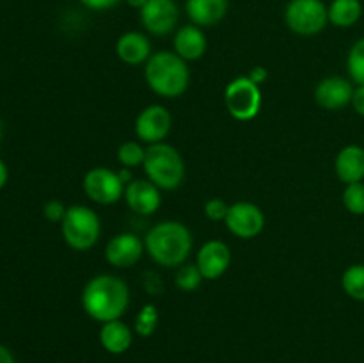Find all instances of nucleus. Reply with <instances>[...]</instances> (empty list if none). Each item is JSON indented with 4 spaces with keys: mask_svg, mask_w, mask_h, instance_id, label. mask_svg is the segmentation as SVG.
<instances>
[{
    "mask_svg": "<svg viewBox=\"0 0 364 363\" xmlns=\"http://www.w3.org/2000/svg\"><path fill=\"white\" fill-rule=\"evenodd\" d=\"M141 23L149 34L167 36L176 28L180 20V7L176 0H148L139 11Z\"/></svg>",
    "mask_w": 364,
    "mask_h": 363,
    "instance_id": "nucleus-9",
    "label": "nucleus"
},
{
    "mask_svg": "<svg viewBox=\"0 0 364 363\" xmlns=\"http://www.w3.org/2000/svg\"><path fill=\"white\" fill-rule=\"evenodd\" d=\"M347 68L350 80L355 85H364V38L352 45L347 57Z\"/></svg>",
    "mask_w": 364,
    "mask_h": 363,
    "instance_id": "nucleus-23",
    "label": "nucleus"
},
{
    "mask_svg": "<svg viewBox=\"0 0 364 363\" xmlns=\"http://www.w3.org/2000/svg\"><path fill=\"white\" fill-rule=\"evenodd\" d=\"M134 342V333L123 320H110L103 322L100 330V344L110 354H123L130 349Z\"/></svg>",
    "mask_w": 364,
    "mask_h": 363,
    "instance_id": "nucleus-20",
    "label": "nucleus"
},
{
    "mask_svg": "<svg viewBox=\"0 0 364 363\" xmlns=\"http://www.w3.org/2000/svg\"><path fill=\"white\" fill-rule=\"evenodd\" d=\"M124 2H127L128 6L132 7V9H137V11H141L142 7L146 6V2H148V0H124Z\"/></svg>",
    "mask_w": 364,
    "mask_h": 363,
    "instance_id": "nucleus-35",
    "label": "nucleus"
},
{
    "mask_svg": "<svg viewBox=\"0 0 364 363\" xmlns=\"http://www.w3.org/2000/svg\"><path fill=\"white\" fill-rule=\"evenodd\" d=\"M231 263L230 246L223 241H208L198 253V269L205 280H217L228 270Z\"/></svg>",
    "mask_w": 364,
    "mask_h": 363,
    "instance_id": "nucleus-13",
    "label": "nucleus"
},
{
    "mask_svg": "<svg viewBox=\"0 0 364 363\" xmlns=\"http://www.w3.org/2000/svg\"><path fill=\"white\" fill-rule=\"evenodd\" d=\"M82 185H84V192L87 194V198L100 205H112V203L119 201L127 189V185L119 178V173L109 169V167H95V169L87 171Z\"/></svg>",
    "mask_w": 364,
    "mask_h": 363,
    "instance_id": "nucleus-8",
    "label": "nucleus"
},
{
    "mask_svg": "<svg viewBox=\"0 0 364 363\" xmlns=\"http://www.w3.org/2000/svg\"><path fill=\"white\" fill-rule=\"evenodd\" d=\"M354 85L343 77H327L318 82L315 89V100L322 109L340 110L352 102Z\"/></svg>",
    "mask_w": 364,
    "mask_h": 363,
    "instance_id": "nucleus-14",
    "label": "nucleus"
},
{
    "mask_svg": "<svg viewBox=\"0 0 364 363\" xmlns=\"http://www.w3.org/2000/svg\"><path fill=\"white\" fill-rule=\"evenodd\" d=\"M228 210H230V205H226V201H223L219 198H213L210 201H206L205 216L210 221H224L228 216Z\"/></svg>",
    "mask_w": 364,
    "mask_h": 363,
    "instance_id": "nucleus-29",
    "label": "nucleus"
},
{
    "mask_svg": "<svg viewBox=\"0 0 364 363\" xmlns=\"http://www.w3.org/2000/svg\"><path fill=\"white\" fill-rule=\"evenodd\" d=\"M78 2L91 11H107L116 7L117 4L123 2V0H78Z\"/></svg>",
    "mask_w": 364,
    "mask_h": 363,
    "instance_id": "nucleus-30",
    "label": "nucleus"
},
{
    "mask_svg": "<svg viewBox=\"0 0 364 363\" xmlns=\"http://www.w3.org/2000/svg\"><path fill=\"white\" fill-rule=\"evenodd\" d=\"M327 13H329V23H333L334 27H354L363 16V4L361 0H333L327 6Z\"/></svg>",
    "mask_w": 364,
    "mask_h": 363,
    "instance_id": "nucleus-21",
    "label": "nucleus"
},
{
    "mask_svg": "<svg viewBox=\"0 0 364 363\" xmlns=\"http://www.w3.org/2000/svg\"><path fill=\"white\" fill-rule=\"evenodd\" d=\"M144 248L162 267H180L192 251V233L180 221H162L148 231Z\"/></svg>",
    "mask_w": 364,
    "mask_h": 363,
    "instance_id": "nucleus-2",
    "label": "nucleus"
},
{
    "mask_svg": "<svg viewBox=\"0 0 364 363\" xmlns=\"http://www.w3.org/2000/svg\"><path fill=\"white\" fill-rule=\"evenodd\" d=\"M206 46H208L206 36L198 25H185L178 28L174 36V53H178L183 60L201 59L206 52Z\"/></svg>",
    "mask_w": 364,
    "mask_h": 363,
    "instance_id": "nucleus-19",
    "label": "nucleus"
},
{
    "mask_svg": "<svg viewBox=\"0 0 364 363\" xmlns=\"http://www.w3.org/2000/svg\"><path fill=\"white\" fill-rule=\"evenodd\" d=\"M144 249V242L137 235L119 233L107 244L105 258L116 269H130L141 260Z\"/></svg>",
    "mask_w": 364,
    "mask_h": 363,
    "instance_id": "nucleus-12",
    "label": "nucleus"
},
{
    "mask_svg": "<svg viewBox=\"0 0 364 363\" xmlns=\"http://www.w3.org/2000/svg\"><path fill=\"white\" fill-rule=\"evenodd\" d=\"M267 77H269V73H267L265 68H262V66L252 68L251 73H249V78H251V80L255 82V84H258V85L263 84V82L267 80Z\"/></svg>",
    "mask_w": 364,
    "mask_h": 363,
    "instance_id": "nucleus-32",
    "label": "nucleus"
},
{
    "mask_svg": "<svg viewBox=\"0 0 364 363\" xmlns=\"http://www.w3.org/2000/svg\"><path fill=\"white\" fill-rule=\"evenodd\" d=\"M159 326V310L155 305H144L135 317V331L142 338L151 337Z\"/></svg>",
    "mask_w": 364,
    "mask_h": 363,
    "instance_id": "nucleus-25",
    "label": "nucleus"
},
{
    "mask_svg": "<svg viewBox=\"0 0 364 363\" xmlns=\"http://www.w3.org/2000/svg\"><path fill=\"white\" fill-rule=\"evenodd\" d=\"M203 280H205V278H203V274L199 273L198 265H194V263L181 265L180 269H178L176 276H174L176 287L180 288V290H185V292L196 290V288L201 285Z\"/></svg>",
    "mask_w": 364,
    "mask_h": 363,
    "instance_id": "nucleus-27",
    "label": "nucleus"
},
{
    "mask_svg": "<svg viewBox=\"0 0 364 363\" xmlns=\"http://www.w3.org/2000/svg\"><path fill=\"white\" fill-rule=\"evenodd\" d=\"M66 210L68 209L63 205V201H59V199H50L43 206V216L50 223H63L64 216H66Z\"/></svg>",
    "mask_w": 364,
    "mask_h": 363,
    "instance_id": "nucleus-28",
    "label": "nucleus"
},
{
    "mask_svg": "<svg viewBox=\"0 0 364 363\" xmlns=\"http://www.w3.org/2000/svg\"><path fill=\"white\" fill-rule=\"evenodd\" d=\"M284 23L299 36H316L329 23L323 0H290L284 7Z\"/></svg>",
    "mask_w": 364,
    "mask_h": 363,
    "instance_id": "nucleus-6",
    "label": "nucleus"
},
{
    "mask_svg": "<svg viewBox=\"0 0 364 363\" xmlns=\"http://www.w3.org/2000/svg\"><path fill=\"white\" fill-rule=\"evenodd\" d=\"M226 228L238 238H255L265 226V216L262 209L255 203L240 201L230 205L228 216L224 219Z\"/></svg>",
    "mask_w": 364,
    "mask_h": 363,
    "instance_id": "nucleus-10",
    "label": "nucleus"
},
{
    "mask_svg": "<svg viewBox=\"0 0 364 363\" xmlns=\"http://www.w3.org/2000/svg\"><path fill=\"white\" fill-rule=\"evenodd\" d=\"M7 180H9V171H7L6 162H4V160L0 159V189L6 187Z\"/></svg>",
    "mask_w": 364,
    "mask_h": 363,
    "instance_id": "nucleus-34",
    "label": "nucleus"
},
{
    "mask_svg": "<svg viewBox=\"0 0 364 363\" xmlns=\"http://www.w3.org/2000/svg\"><path fill=\"white\" fill-rule=\"evenodd\" d=\"M130 305V290L121 278L100 274L87 281L82 292V306L91 319L110 322L121 319Z\"/></svg>",
    "mask_w": 364,
    "mask_h": 363,
    "instance_id": "nucleus-1",
    "label": "nucleus"
},
{
    "mask_svg": "<svg viewBox=\"0 0 364 363\" xmlns=\"http://www.w3.org/2000/svg\"><path fill=\"white\" fill-rule=\"evenodd\" d=\"M144 171L148 180L159 189L173 191L183 184L185 162L180 152L166 142H156L146 149Z\"/></svg>",
    "mask_w": 364,
    "mask_h": 363,
    "instance_id": "nucleus-4",
    "label": "nucleus"
},
{
    "mask_svg": "<svg viewBox=\"0 0 364 363\" xmlns=\"http://www.w3.org/2000/svg\"><path fill=\"white\" fill-rule=\"evenodd\" d=\"M0 363H16L13 352L6 347V345L0 344Z\"/></svg>",
    "mask_w": 364,
    "mask_h": 363,
    "instance_id": "nucleus-33",
    "label": "nucleus"
},
{
    "mask_svg": "<svg viewBox=\"0 0 364 363\" xmlns=\"http://www.w3.org/2000/svg\"><path fill=\"white\" fill-rule=\"evenodd\" d=\"M341 287L348 298L364 302V263H354L345 270L341 276Z\"/></svg>",
    "mask_w": 364,
    "mask_h": 363,
    "instance_id": "nucleus-22",
    "label": "nucleus"
},
{
    "mask_svg": "<svg viewBox=\"0 0 364 363\" xmlns=\"http://www.w3.org/2000/svg\"><path fill=\"white\" fill-rule=\"evenodd\" d=\"M226 109L235 120L251 121L255 120L262 109V91L249 77H238L228 84L224 91Z\"/></svg>",
    "mask_w": 364,
    "mask_h": 363,
    "instance_id": "nucleus-7",
    "label": "nucleus"
},
{
    "mask_svg": "<svg viewBox=\"0 0 364 363\" xmlns=\"http://www.w3.org/2000/svg\"><path fill=\"white\" fill-rule=\"evenodd\" d=\"M350 105L354 107L355 114H359V116L364 117V85H355Z\"/></svg>",
    "mask_w": 364,
    "mask_h": 363,
    "instance_id": "nucleus-31",
    "label": "nucleus"
},
{
    "mask_svg": "<svg viewBox=\"0 0 364 363\" xmlns=\"http://www.w3.org/2000/svg\"><path fill=\"white\" fill-rule=\"evenodd\" d=\"M2 134H4V127H2V121H0V139H2Z\"/></svg>",
    "mask_w": 364,
    "mask_h": 363,
    "instance_id": "nucleus-36",
    "label": "nucleus"
},
{
    "mask_svg": "<svg viewBox=\"0 0 364 363\" xmlns=\"http://www.w3.org/2000/svg\"><path fill=\"white\" fill-rule=\"evenodd\" d=\"M124 199L130 210L139 216H151L160 209V189L149 180H132L124 189Z\"/></svg>",
    "mask_w": 364,
    "mask_h": 363,
    "instance_id": "nucleus-15",
    "label": "nucleus"
},
{
    "mask_svg": "<svg viewBox=\"0 0 364 363\" xmlns=\"http://www.w3.org/2000/svg\"><path fill=\"white\" fill-rule=\"evenodd\" d=\"M334 169L345 185L364 180V146L348 144L336 155Z\"/></svg>",
    "mask_w": 364,
    "mask_h": 363,
    "instance_id": "nucleus-18",
    "label": "nucleus"
},
{
    "mask_svg": "<svg viewBox=\"0 0 364 363\" xmlns=\"http://www.w3.org/2000/svg\"><path fill=\"white\" fill-rule=\"evenodd\" d=\"M230 9V0H185V13L192 25L213 27L220 23Z\"/></svg>",
    "mask_w": 364,
    "mask_h": 363,
    "instance_id": "nucleus-16",
    "label": "nucleus"
},
{
    "mask_svg": "<svg viewBox=\"0 0 364 363\" xmlns=\"http://www.w3.org/2000/svg\"><path fill=\"white\" fill-rule=\"evenodd\" d=\"M144 77L149 89L164 98H178L191 84L187 60L174 52H159L146 63Z\"/></svg>",
    "mask_w": 364,
    "mask_h": 363,
    "instance_id": "nucleus-3",
    "label": "nucleus"
},
{
    "mask_svg": "<svg viewBox=\"0 0 364 363\" xmlns=\"http://www.w3.org/2000/svg\"><path fill=\"white\" fill-rule=\"evenodd\" d=\"M64 242L75 251H87L98 242L102 233L98 214L84 205H73L66 210L60 223Z\"/></svg>",
    "mask_w": 364,
    "mask_h": 363,
    "instance_id": "nucleus-5",
    "label": "nucleus"
},
{
    "mask_svg": "<svg viewBox=\"0 0 364 363\" xmlns=\"http://www.w3.org/2000/svg\"><path fill=\"white\" fill-rule=\"evenodd\" d=\"M173 117L164 105H149L135 120V135L146 144H156L162 142L171 132Z\"/></svg>",
    "mask_w": 364,
    "mask_h": 363,
    "instance_id": "nucleus-11",
    "label": "nucleus"
},
{
    "mask_svg": "<svg viewBox=\"0 0 364 363\" xmlns=\"http://www.w3.org/2000/svg\"><path fill=\"white\" fill-rule=\"evenodd\" d=\"M116 52L124 64L139 66L142 63H148V59L151 57V43L142 32H124L117 39Z\"/></svg>",
    "mask_w": 364,
    "mask_h": 363,
    "instance_id": "nucleus-17",
    "label": "nucleus"
},
{
    "mask_svg": "<svg viewBox=\"0 0 364 363\" xmlns=\"http://www.w3.org/2000/svg\"><path fill=\"white\" fill-rule=\"evenodd\" d=\"M146 159V149L142 148L141 142L137 141H127L119 146L117 149V160L123 167H137L144 164Z\"/></svg>",
    "mask_w": 364,
    "mask_h": 363,
    "instance_id": "nucleus-24",
    "label": "nucleus"
},
{
    "mask_svg": "<svg viewBox=\"0 0 364 363\" xmlns=\"http://www.w3.org/2000/svg\"><path fill=\"white\" fill-rule=\"evenodd\" d=\"M343 205L354 216H364V184H348L343 191Z\"/></svg>",
    "mask_w": 364,
    "mask_h": 363,
    "instance_id": "nucleus-26",
    "label": "nucleus"
}]
</instances>
